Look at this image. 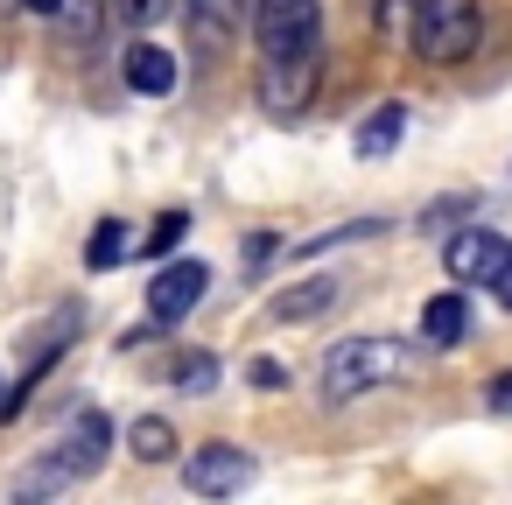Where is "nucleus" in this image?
<instances>
[{"label":"nucleus","instance_id":"obj_1","mask_svg":"<svg viewBox=\"0 0 512 505\" xmlns=\"http://www.w3.org/2000/svg\"><path fill=\"white\" fill-rule=\"evenodd\" d=\"M407 372V351L393 344V337H344V344H330L323 351V400H365V393H379V386H393Z\"/></svg>","mask_w":512,"mask_h":505},{"label":"nucleus","instance_id":"obj_4","mask_svg":"<svg viewBox=\"0 0 512 505\" xmlns=\"http://www.w3.org/2000/svg\"><path fill=\"white\" fill-rule=\"evenodd\" d=\"M106 442H113V421H106V414H85V421L71 428V442H64L43 470H29V477H22V491L36 498V491H64V484L92 477V470L106 463Z\"/></svg>","mask_w":512,"mask_h":505},{"label":"nucleus","instance_id":"obj_16","mask_svg":"<svg viewBox=\"0 0 512 505\" xmlns=\"http://www.w3.org/2000/svg\"><path fill=\"white\" fill-rule=\"evenodd\" d=\"M183 8V0H113V22L120 29H155V22H169Z\"/></svg>","mask_w":512,"mask_h":505},{"label":"nucleus","instance_id":"obj_9","mask_svg":"<svg viewBox=\"0 0 512 505\" xmlns=\"http://www.w3.org/2000/svg\"><path fill=\"white\" fill-rule=\"evenodd\" d=\"M421 337H428L435 351H456V344H470V295H463V281L421 302Z\"/></svg>","mask_w":512,"mask_h":505},{"label":"nucleus","instance_id":"obj_2","mask_svg":"<svg viewBox=\"0 0 512 505\" xmlns=\"http://www.w3.org/2000/svg\"><path fill=\"white\" fill-rule=\"evenodd\" d=\"M407 43H414L421 64H463L484 43V8H477V0H421Z\"/></svg>","mask_w":512,"mask_h":505},{"label":"nucleus","instance_id":"obj_8","mask_svg":"<svg viewBox=\"0 0 512 505\" xmlns=\"http://www.w3.org/2000/svg\"><path fill=\"white\" fill-rule=\"evenodd\" d=\"M120 78H127V92H141V99H169V92L183 85V64H176L162 43H134V50L120 57Z\"/></svg>","mask_w":512,"mask_h":505},{"label":"nucleus","instance_id":"obj_3","mask_svg":"<svg viewBox=\"0 0 512 505\" xmlns=\"http://www.w3.org/2000/svg\"><path fill=\"white\" fill-rule=\"evenodd\" d=\"M316 85H323V43L260 57V113L267 120H302L309 99H316Z\"/></svg>","mask_w":512,"mask_h":505},{"label":"nucleus","instance_id":"obj_10","mask_svg":"<svg viewBox=\"0 0 512 505\" xmlns=\"http://www.w3.org/2000/svg\"><path fill=\"white\" fill-rule=\"evenodd\" d=\"M498 253H505V239H498V232H477V225H463V232L442 246V267H449V281H484Z\"/></svg>","mask_w":512,"mask_h":505},{"label":"nucleus","instance_id":"obj_12","mask_svg":"<svg viewBox=\"0 0 512 505\" xmlns=\"http://www.w3.org/2000/svg\"><path fill=\"white\" fill-rule=\"evenodd\" d=\"M330 302H337V281H330V274H316V281L281 288V295L267 302V316H274V323H309V316H323Z\"/></svg>","mask_w":512,"mask_h":505},{"label":"nucleus","instance_id":"obj_25","mask_svg":"<svg viewBox=\"0 0 512 505\" xmlns=\"http://www.w3.org/2000/svg\"><path fill=\"white\" fill-rule=\"evenodd\" d=\"M0 393H8V386H0Z\"/></svg>","mask_w":512,"mask_h":505},{"label":"nucleus","instance_id":"obj_13","mask_svg":"<svg viewBox=\"0 0 512 505\" xmlns=\"http://www.w3.org/2000/svg\"><path fill=\"white\" fill-rule=\"evenodd\" d=\"M134 246H141V239L127 232V218H99V225H92V239H85V267H92V274H106V267H120Z\"/></svg>","mask_w":512,"mask_h":505},{"label":"nucleus","instance_id":"obj_19","mask_svg":"<svg viewBox=\"0 0 512 505\" xmlns=\"http://www.w3.org/2000/svg\"><path fill=\"white\" fill-rule=\"evenodd\" d=\"M414 15H421V0H386V8H379V22H386L393 36H407V29H414Z\"/></svg>","mask_w":512,"mask_h":505},{"label":"nucleus","instance_id":"obj_15","mask_svg":"<svg viewBox=\"0 0 512 505\" xmlns=\"http://www.w3.org/2000/svg\"><path fill=\"white\" fill-rule=\"evenodd\" d=\"M169 386L190 393V400L211 393V386H218V358H211V351H176V358H169Z\"/></svg>","mask_w":512,"mask_h":505},{"label":"nucleus","instance_id":"obj_21","mask_svg":"<svg viewBox=\"0 0 512 505\" xmlns=\"http://www.w3.org/2000/svg\"><path fill=\"white\" fill-rule=\"evenodd\" d=\"M484 407H491V414H512V372H498V379L484 386Z\"/></svg>","mask_w":512,"mask_h":505},{"label":"nucleus","instance_id":"obj_22","mask_svg":"<svg viewBox=\"0 0 512 505\" xmlns=\"http://www.w3.org/2000/svg\"><path fill=\"white\" fill-rule=\"evenodd\" d=\"M22 8H29V15H64L71 0H22Z\"/></svg>","mask_w":512,"mask_h":505},{"label":"nucleus","instance_id":"obj_7","mask_svg":"<svg viewBox=\"0 0 512 505\" xmlns=\"http://www.w3.org/2000/svg\"><path fill=\"white\" fill-rule=\"evenodd\" d=\"M204 288H211V267L204 260H162L155 281H148V316L169 330V323H183L204 302Z\"/></svg>","mask_w":512,"mask_h":505},{"label":"nucleus","instance_id":"obj_6","mask_svg":"<svg viewBox=\"0 0 512 505\" xmlns=\"http://www.w3.org/2000/svg\"><path fill=\"white\" fill-rule=\"evenodd\" d=\"M183 484H190L197 498H232V491L253 484V456H246L239 442H204V449L183 456Z\"/></svg>","mask_w":512,"mask_h":505},{"label":"nucleus","instance_id":"obj_24","mask_svg":"<svg viewBox=\"0 0 512 505\" xmlns=\"http://www.w3.org/2000/svg\"><path fill=\"white\" fill-rule=\"evenodd\" d=\"M0 8H8V0H0Z\"/></svg>","mask_w":512,"mask_h":505},{"label":"nucleus","instance_id":"obj_20","mask_svg":"<svg viewBox=\"0 0 512 505\" xmlns=\"http://www.w3.org/2000/svg\"><path fill=\"white\" fill-rule=\"evenodd\" d=\"M246 379H253V386H288V365H281V358H253Z\"/></svg>","mask_w":512,"mask_h":505},{"label":"nucleus","instance_id":"obj_11","mask_svg":"<svg viewBox=\"0 0 512 505\" xmlns=\"http://www.w3.org/2000/svg\"><path fill=\"white\" fill-rule=\"evenodd\" d=\"M407 141V106L400 99H386V106H372L365 120H358V134H351V148L365 155V162H379V155H393Z\"/></svg>","mask_w":512,"mask_h":505},{"label":"nucleus","instance_id":"obj_18","mask_svg":"<svg viewBox=\"0 0 512 505\" xmlns=\"http://www.w3.org/2000/svg\"><path fill=\"white\" fill-rule=\"evenodd\" d=\"M484 288H491V302H498V309H512V246H505V253L491 260V274H484Z\"/></svg>","mask_w":512,"mask_h":505},{"label":"nucleus","instance_id":"obj_17","mask_svg":"<svg viewBox=\"0 0 512 505\" xmlns=\"http://www.w3.org/2000/svg\"><path fill=\"white\" fill-rule=\"evenodd\" d=\"M183 232H190V211H162V218H155V232H148V253H155V260H169V253L183 246Z\"/></svg>","mask_w":512,"mask_h":505},{"label":"nucleus","instance_id":"obj_23","mask_svg":"<svg viewBox=\"0 0 512 505\" xmlns=\"http://www.w3.org/2000/svg\"><path fill=\"white\" fill-rule=\"evenodd\" d=\"M232 8H239V15H253V0H232Z\"/></svg>","mask_w":512,"mask_h":505},{"label":"nucleus","instance_id":"obj_14","mask_svg":"<svg viewBox=\"0 0 512 505\" xmlns=\"http://www.w3.org/2000/svg\"><path fill=\"white\" fill-rule=\"evenodd\" d=\"M127 449H134L141 463H169V456H176V428H169L162 414H134V421H127Z\"/></svg>","mask_w":512,"mask_h":505},{"label":"nucleus","instance_id":"obj_5","mask_svg":"<svg viewBox=\"0 0 512 505\" xmlns=\"http://www.w3.org/2000/svg\"><path fill=\"white\" fill-rule=\"evenodd\" d=\"M253 43L260 57H281V50H309L323 43V0H253Z\"/></svg>","mask_w":512,"mask_h":505}]
</instances>
